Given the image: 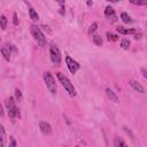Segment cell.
I'll return each instance as SVG.
<instances>
[{"instance_id": "44dd1931", "label": "cell", "mask_w": 147, "mask_h": 147, "mask_svg": "<svg viewBox=\"0 0 147 147\" xmlns=\"http://www.w3.org/2000/svg\"><path fill=\"white\" fill-rule=\"evenodd\" d=\"M96 29H98V23H96V22L92 23V24H91V26L88 28V34H92V33H94V32L96 31Z\"/></svg>"}, {"instance_id": "8fae6325", "label": "cell", "mask_w": 147, "mask_h": 147, "mask_svg": "<svg viewBox=\"0 0 147 147\" xmlns=\"http://www.w3.org/2000/svg\"><path fill=\"white\" fill-rule=\"evenodd\" d=\"M116 30H117V32L121 33V34H136V33H137V31H136L134 29H125V28H123V26H117Z\"/></svg>"}, {"instance_id": "ffe728a7", "label": "cell", "mask_w": 147, "mask_h": 147, "mask_svg": "<svg viewBox=\"0 0 147 147\" xmlns=\"http://www.w3.org/2000/svg\"><path fill=\"white\" fill-rule=\"evenodd\" d=\"M107 39H108L109 41H116V40L118 39V36H117V34H114V33H111V32H107Z\"/></svg>"}, {"instance_id": "52a82bcc", "label": "cell", "mask_w": 147, "mask_h": 147, "mask_svg": "<svg viewBox=\"0 0 147 147\" xmlns=\"http://www.w3.org/2000/svg\"><path fill=\"white\" fill-rule=\"evenodd\" d=\"M39 129H40V131H41L44 134H46V136H48V134L52 133V126H51V124H49L48 122L41 121V122L39 123Z\"/></svg>"}, {"instance_id": "5bb4252c", "label": "cell", "mask_w": 147, "mask_h": 147, "mask_svg": "<svg viewBox=\"0 0 147 147\" xmlns=\"http://www.w3.org/2000/svg\"><path fill=\"white\" fill-rule=\"evenodd\" d=\"M105 16L106 17H115V10L113 7L110 6H107L106 9H105Z\"/></svg>"}, {"instance_id": "7a4b0ae2", "label": "cell", "mask_w": 147, "mask_h": 147, "mask_svg": "<svg viewBox=\"0 0 147 147\" xmlns=\"http://www.w3.org/2000/svg\"><path fill=\"white\" fill-rule=\"evenodd\" d=\"M30 31H31V34L33 37V39L37 41V44L40 46V47H45L46 46V37L44 36L42 31L40 30L39 26L32 24L30 26Z\"/></svg>"}, {"instance_id": "7402d4cb", "label": "cell", "mask_w": 147, "mask_h": 147, "mask_svg": "<svg viewBox=\"0 0 147 147\" xmlns=\"http://www.w3.org/2000/svg\"><path fill=\"white\" fill-rule=\"evenodd\" d=\"M132 5L136 6H147V0H141V1H131Z\"/></svg>"}, {"instance_id": "7c38bea8", "label": "cell", "mask_w": 147, "mask_h": 147, "mask_svg": "<svg viewBox=\"0 0 147 147\" xmlns=\"http://www.w3.org/2000/svg\"><path fill=\"white\" fill-rule=\"evenodd\" d=\"M106 94H107V96L110 99V101H114V102H117V101H118L117 95H116V94H115V92H114L113 90H110L109 87H108V88H106Z\"/></svg>"}, {"instance_id": "5b68a950", "label": "cell", "mask_w": 147, "mask_h": 147, "mask_svg": "<svg viewBox=\"0 0 147 147\" xmlns=\"http://www.w3.org/2000/svg\"><path fill=\"white\" fill-rule=\"evenodd\" d=\"M49 56H51L53 64H55L56 67H59L61 64V52L54 42H52L49 46Z\"/></svg>"}, {"instance_id": "d6986e66", "label": "cell", "mask_w": 147, "mask_h": 147, "mask_svg": "<svg viewBox=\"0 0 147 147\" xmlns=\"http://www.w3.org/2000/svg\"><path fill=\"white\" fill-rule=\"evenodd\" d=\"M121 47H122L123 49H129V47H130V40H129V39H122V41H121Z\"/></svg>"}, {"instance_id": "d4e9b609", "label": "cell", "mask_w": 147, "mask_h": 147, "mask_svg": "<svg viewBox=\"0 0 147 147\" xmlns=\"http://www.w3.org/2000/svg\"><path fill=\"white\" fill-rule=\"evenodd\" d=\"M13 23H14V25H18V20H17L16 13H14V15H13Z\"/></svg>"}, {"instance_id": "30bf717a", "label": "cell", "mask_w": 147, "mask_h": 147, "mask_svg": "<svg viewBox=\"0 0 147 147\" xmlns=\"http://www.w3.org/2000/svg\"><path fill=\"white\" fill-rule=\"evenodd\" d=\"M129 84H130V86H131L134 91H137V92H139V93H145V88H144V86H142L141 84H139L137 80L131 79V80L129 82Z\"/></svg>"}, {"instance_id": "83f0119b", "label": "cell", "mask_w": 147, "mask_h": 147, "mask_svg": "<svg viewBox=\"0 0 147 147\" xmlns=\"http://www.w3.org/2000/svg\"><path fill=\"white\" fill-rule=\"evenodd\" d=\"M64 147H68V146H64Z\"/></svg>"}, {"instance_id": "2e32d148", "label": "cell", "mask_w": 147, "mask_h": 147, "mask_svg": "<svg viewBox=\"0 0 147 147\" xmlns=\"http://www.w3.org/2000/svg\"><path fill=\"white\" fill-rule=\"evenodd\" d=\"M0 133H1V147H5L6 142V133H5V127L1 125L0 126Z\"/></svg>"}, {"instance_id": "4fadbf2b", "label": "cell", "mask_w": 147, "mask_h": 147, "mask_svg": "<svg viewBox=\"0 0 147 147\" xmlns=\"http://www.w3.org/2000/svg\"><path fill=\"white\" fill-rule=\"evenodd\" d=\"M114 146L115 147H129L125 144V141L122 138H119V137H115L114 138Z\"/></svg>"}, {"instance_id": "ba28073f", "label": "cell", "mask_w": 147, "mask_h": 147, "mask_svg": "<svg viewBox=\"0 0 147 147\" xmlns=\"http://www.w3.org/2000/svg\"><path fill=\"white\" fill-rule=\"evenodd\" d=\"M1 54L3 55V57L9 61L10 60V55H11V45L9 44H5L2 47H1Z\"/></svg>"}, {"instance_id": "f1b7e54d", "label": "cell", "mask_w": 147, "mask_h": 147, "mask_svg": "<svg viewBox=\"0 0 147 147\" xmlns=\"http://www.w3.org/2000/svg\"><path fill=\"white\" fill-rule=\"evenodd\" d=\"M76 147H79V146H76Z\"/></svg>"}, {"instance_id": "9c48e42d", "label": "cell", "mask_w": 147, "mask_h": 147, "mask_svg": "<svg viewBox=\"0 0 147 147\" xmlns=\"http://www.w3.org/2000/svg\"><path fill=\"white\" fill-rule=\"evenodd\" d=\"M25 5L29 7V15H30V18L33 21V22H38L39 21V15H38V13L36 11V9L30 5V2H28V1H25Z\"/></svg>"}, {"instance_id": "f546056e", "label": "cell", "mask_w": 147, "mask_h": 147, "mask_svg": "<svg viewBox=\"0 0 147 147\" xmlns=\"http://www.w3.org/2000/svg\"><path fill=\"white\" fill-rule=\"evenodd\" d=\"M146 25H147V23H146Z\"/></svg>"}, {"instance_id": "6da1fadb", "label": "cell", "mask_w": 147, "mask_h": 147, "mask_svg": "<svg viewBox=\"0 0 147 147\" xmlns=\"http://www.w3.org/2000/svg\"><path fill=\"white\" fill-rule=\"evenodd\" d=\"M56 77H57L59 82L62 84V86L65 88V91L68 92V94H69L71 98L76 96V88H75L74 84L69 80V78H68L67 76H64L62 72H56Z\"/></svg>"}, {"instance_id": "3957f363", "label": "cell", "mask_w": 147, "mask_h": 147, "mask_svg": "<svg viewBox=\"0 0 147 147\" xmlns=\"http://www.w3.org/2000/svg\"><path fill=\"white\" fill-rule=\"evenodd\" d=\"M5 105H6V107H7L8 115H9V117H10L11 119L20 117V109L16 107L15 101H14V98H9V99H7L6 102H5Z\"/></svg>"}, {"instance_id": "8992f818", "label": "cell", "mask_w": 147, "mask_h": 147, "mask_svg": "<svg viewBox=\"0 0 147 147\" xmlns=\"http://www.w3.org/2000/svg\"><path fill=\"white\" fill-rule=\"evenodd\" d=\"M65 63H67V67L71 74H76L80 68L79 63L77 61H75L74 59H71L70 56H65Z\"/></svg>"}, {"instance_id": "e0dca14e", "label": "cell", "mask_w": 147, "mask_h": 147, "mask_svg": "<svg viewBox=\"0 0 147 147\" xmlns=\"http://www.w3.org/2000/svg\"><path fill=\"white\" fill-rule=\"evenodd\" d=\"M0 25H1V29L2 30H6L7 28V18L5 15H1L0 16Z\"/></svg>"}, {"instance_id": "4316f807", "label": "cell", "mask_w": 147, "mask_h": 147, "mask_svg": "<svg viewBox=\"0 0 147 147\" xmlns=\"http://www.w3.org/2000/svg\"><path fill=\"white\" fill-rule=\"evenodd\" d=\"M92 5H93V2H91V1L87 2V6H92Z\"/></svg>"}, {"instance_id": "cb8c5ba5", "label": "cell", "mask_w": 147, "mask_h": 147, "mask_svg": "<svg viewBox=\"0 0 147 147\" xmlns=\"http://www.w3.org/2000/svg\"><path fill=\"white\" fill-rule=\"evenodd\" d=\"M15 99H16L17 101H21V100H22V93H21V91H20L18 88L15 90Z\"/></svg>"}, {"instance_id": "603a6c76", "label": "cell", "mask_w": 147, "mask_h": 147, "mask_svg": "<svg viewBox=\"0 0 147 147\" xmlns=\"http://www.w3.org/2000/svg\"><path fill=\"white\" fill-rule=\"evenodd\" d=\"M8 147H17V142H16V140L13 136L9 137V146Z\"/></svg>"}, {"instance_id": "9a60e30c", "label": "cell", "mask_w": 147, "mask_h": 147, "mask_svg": "<svg viewBox=\"0 0 147 147\" xmlns=\"http://www.w3.org/2000/svg\"><path fill=\"white\" fill-rule=\"evenodd\" d=\"M121 20L125 23V24H130V23H132V18L129 16V14H126V13H122L121 14Z\"/></svg>"}, {"instance_id": "ac0fdd59", "label": "cell", "mask_w": 147, "mask_h": 147, "mask_svg": "<svg viewBox=\"0 0 147 147\" xmlns=\"http://www.w3.org/2000/svg\"><path fill=\"white\" fill-rule=\"evenodd\" d=\"M93 42H94L96 46H101V45H102V38H101L99 34H94V36H93Z\"/></svg>"}, {"instance_id": "277c9868", "label": "cell", "mask_w": 147, "mask_h": 147, "mask_svg": "<svg viewBox=\"0 0 147 147\" xmlns=\"http://www.w3.org/2000/svg\"><path fill=\"white\" fill-rule=\"evenodd\" d=\"M44 82H45L48 91L52 94H55L56 91H57V86H56V83H55V79H54L53 75L49 71H45L44 72Z\"/></svg>"}, {"instance_id": "484cf974", "label": "cell", "mask_w": 147, "mask_h": 147, "mask_svg": "<svg viewBox=\"0 0 147 147\" xmlns=\"http://www.w3.org/2000/svg\"><path fill=\"white\" fill-rule=\"evenodd\" d=\"M140 71H141V74H142V76L147 79V70H146L145 68H141V69H140Z\"/></svg>"}]
</instances>
